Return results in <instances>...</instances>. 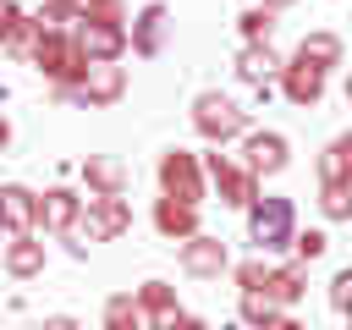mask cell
Masks as SVG:
<instances>
[{
  "mask_svg": "<svg viewBox=\"0 0 352 330\" xmlns=\"http://www.w3.org/2000/svg\"><path fill=\"white\" fill-rule=\"evenodd\" d=\"M28 55H33L38 72L55 82V94H72V88L82 82V72H88V55L77 50V33H72V28H38V38H33Z\"/></svg>",
  "mask_w": 352,
  "mask_h": 330,
  "instance_id": "6da1fadb",
  "label": "cell"
},
{
  "mask_svg": "<svg viewBox=\"0 0 352 330\" xmlns=\"http://www.w3.org/2000/svg\"><path fill=\"white\" fill-rule=\"evenodd\" d=\"M192 126H198V138H209L214 148H226L231 138H248V110H242L231 94L204 88V94L192 99Z\"/></svg>",
  "mask_w": 352,
  "mask_h": 330,
  "instance_id": "7a4b0ae2",
  "label": "cell"
},
{
  "mask_svg": "<svg viewBox=\"0 0 352 330\" xmlns=\"http://www.w3.org/2000/svg\"><path fill=\"white\" fill-rule=\"evenodd\" d=\"M248 236H253L258 253H280V248H292V236H297L292 198H253V204H248Z\"/></svg>",
  "mask_w": 352,
  "mask_h": 330,
  "instance_id": "3957f363",
  "label": "cell"
},
{
  "mask_svg": "<svg viewBox=\"0 0 352 330\" xmlns=\"http://www.w3.org/2000/svg\"><path fill=\"white\" fill-rule=\"evenodd\" d=\"M204 187H209V176H204V165H198V154H187V148H165L160 154V198H176V204H204Z\"/></svg>",
  "mask_w": 352,
  "mask_h": 330,
  "instance_id": "277c9868",
  "label": "cell"
},
{
  "mask_svg": "<svg viewBox=\"0 0 352 330\" xmlns=\"http://www.w3.org/2000/svg\"><path fill=\"white\" fill-rule=\"evenodd\" d=\"M204 176L214 182L220 204H231V209H248V204L258 198V176H253L236 154H226V148H214V154L204 160Z\"/></svg>",
  "mask_w": 352,
  "mask_h": 330,
  "instance_id": "5b68a950",
  "label": "cell"
},
{
  "mask_svg": "<svg viewBox=\"0 0 352 330\" xmlns=\"http://www.w3.org/2000/svg\"><path fill=\"white\" fill-rule=\"evenodd\" d=\"M72 33H77V50L88 55V66L121 60V55L132 50V33H126V22H99V16H82Z\"/></svg>",
  "mask_w": 352,
  "mask_h": 330,
  "instance_id": "8992f818",
  "label": "cell"
},
{
  "mask_svg": "<svg viewBox=\"0 0 352 330\" xmlns=\"http://www.w3.org/2000/svg\"><path fill=\"white\" fill-rule=\"evenodd\" d=\"M77 226H82L88 242H116L121 231H132V204L126 198H88Z\"/></svg>",
  "mask_w": 352,
  "mask_h": 330,
  "instance_id": "52a82bcc",
  "label": "cell"
},
{
  "mask_svg": "<svg viewBox=\"0 0 352 330\" xmlns=\"http://www.w3.org/2000/svg\"><path fill=\"white\" fill-rule=\"evenodd\" d=\"M121 94H126V66H121V60H104V66H88V72H82V82H77L66 99H77V104H94V110H99V104H116Z\"/></svg>",
  "mask_w": 352,
  "mask_h": 330,
  "instance_id": "ba28073f",
  "label": "cell"
},
{
  "mask_svg": "<svg viewBox=\"0 0 352 330\" xmlns=\"http://www.w3.org/2000/svg\"><path fill=\"white\" fill-rule=\"evenodd\" d=\"M242 165L264 182V176H280L286 165H292V143L280 138V132H248L242 138Z\"/></svg>",
  "mask_w": 352,
  "mask_h": 330,
  "instance_id": "9c48e42d",
  "label": "cell"
},
{
  "mask_svg": "<svg viewBox=\"0 0 352 330\" xmlns=\"http://www.w3.org/2000/svg\"><path fill=\"white\" fill-rule=\"evenodd\" d=\"M182 270H187V275H198V280H209V275H226V270H231V253H226V242H220V236L198 231V236H187V242H182Z\"/></svg>",
  "mask_w": 352,
  "mask_h": 330,
  "instance_id": "30bf717a",
  "label": "cell"
},
{
  "mask_svg": "<svg viewBox=\"0 0 352 330\" xmlns=\"http://www.w3.org/2000/svg\"><path fill=\"white\" fill-rule=\"evenodd\" d=\"M280 94H286L292 104H302V110H308V104H319V99H324V72L292 55V60H280Z\"/></svg>",
  "mask_w": 352,
  "mask_h": 330,
  "instance_id": "8fae6325",
  "label": "cell"
},
{
  "mask_svg": "<svg viewBox=\"0 0 352 330\" xmlns=\"http://www.w3.org/2000/svg\"><path fill=\"white\" fill-rule=\"evenodd\" d=\"M132 55H160L165 50V33H170V11L154 0V6H143L138 16H132Z\"/></svg>",
  "mask_w": 352,
  "mask_h": 330,
  "instance_id": "7c38bea8",
  "label": "cell"
},
{
  "mask_svg": "<svg viewBox=\"0 0 352 330\" xmlns=\"http://www.w3.org/2000/svg\"><path fill=\"white\" fill-rule=\"evenodd\" d=\"M82 182H88V198H121L126 192V165L116 154H88L82 160Z\"/></svg>",
  "mask_w": 352,
  "mask_h": 330,
  "instance_id": "4fadbf2b",
  "label": "cell"
},
{
  "mask_svg": "<svg viewBox=\"0 0 352 330\" xmlns=\"http://www.w3.org/2000/svg\"><path fill=\"white\" fill-rule=\"evenodd\" d=\"M77 220H82V198H77L72 187L38 192V226H44V231H77Z\"/></svg>",
  "mask_w": 352,
  "mask_h": 330,
  "instance_id": "5bb4252c",
  "label": "cell"
},
{
  "mask_svg": "<svg viewBox=\"0 0 352 330\" xmlns=\"http://www.w3.org/2000/svg\"><path fill=\"white\" fill-rule=\"evenodd\" d=\"M0 226L11 231V236H28L33 226H38V192H28V187H0Z\"/></svg>",
  "mask_w": 352,
  "mask_h": 330,
  "instance_id": "9a60e30c",
  "label": "cell"
},
{
  "mask_svg": "<svg viewBox=\"0 0 352 330\" xmlns=\"http://www.w3.org/2000/svg\"><path fill=\"white\" fill-rule=\"evenodd\" d=\"M154 231L165 242H187V236H198V209L176 204V198H154Z\"/></svg>",
  "mask_w": 352,
  "mask_h": 330,
  "instance_id": "2e32d148",
  "label": "cell"
},
{
  "mask_svg": "<svg viewBox=\"0 0 352 330\" xmlns=\"http://www.w3.org/2000/svg\"><path fill=\"white\" fill-rule=\"evenodd\" d=\"M6 270L16 275V280H33V275H44V242L28 231V236H11L6 242Z\"/></svg>",
  "mask_w": 352,
  "mask_h": 330,
  "instance_id": "e0dca14e",
  "label": "cell"
},
{
  "mask_svg": "<svg viewBox=\"0 0 352 330\" xmlns=\"http://www.w3.org/2000/svg\"><path fill=\"white\" fill-rule=\"evenodd\" d=\"M236 77L253 82V88H264L270 77H280V55H275L270 44H248V50L236 55Z\"/></svg>",
  "mask_w": 352,
  "mask_h": 330,
  "instance_id": "ac0fdd59",
  "label": "cell"
},
{
  "mask_svg": "<svg viewBox=\"0 0 352 330\" xmlns=\"http://www.w3.org/2000/svg\"><path fill=\"white\" fill-rule=\"evenodd\" d=\"M341 55H346V50H341V38H336V33H324V28H319V33H302V44H297V60L319 66L324 77H330V66H341Z\"/></svg>",
  "mask_w": 352,
  "mask_h": 330,
  "instance_id": "d6986e66",
  "label": "cell"
},
{
  "mask_svg": "<svg viewBox=\"0 0 352 330\" xmlns=\"http://www.w3.org/2000/svg\"><path fill=\"white\" fill-rule=\"evenodd\" d=\"M280 308H292V302H302V292H308V264H275L270 270V286H264Z\"/></svg>",
  "mask_w": 352,
  "mask_h": 330,
  "instance_id": "ffe728a7",
  "label": "cell"
},
{
  "mask_svg": "<svg viewBox=\"0 0 352 330\" xmlns=\"http://www.w3.org/2000/svg\"><path fill=\"white\" fill-rule=\"evenodd\" d=\"M33 38H38V22L28 11H16L11 0H0V44L6 50H33Z\"/></svg>",
  "mask_w": 352,
  "mask_h": 330,
  "instance_id": "44dd1931",
  "label": "cell"
},
{
  "mask_svg": "<svg viewBox=\"0 0 352 330\" xmlns=\"http://www.w3.org/2000/svg\"><path fill=\"white\" fill-rule=\"evenodd\" d=\"M132 297H138V308H143L154 324H160V319H170V314H182V308H176V286H170V280H143Z\"/></svg>",
  "mask_w": 352,
  "mask_h": 330,
  "instance_id": "7402d4cb",
  "label": "cell"
},
{
  "mask_svg": "<svg viewBox=\"0 0 352 330\" xmlns=\"http://www.w3.org/2000/svg\"><path fill=\"white\" fill-rule=\"evenodd\" d=\"M104 330H148V314L138 308L132 292H116V297L104 302Z\"/></svg>",
  "mask_w": 352,
  "mask_h": 330,
  "instance_id": "603a6c76",
  "label": "cell"
},
{
  "mask_svg": "<svg viewBox=\"0 0 352 330\" xmlns=\"http://www.w3.org/2000/svg\"><path fill=\"white\" fill-rule=\"evenodd\" d=\"M319 214L324 220H352V176L319 182Z\"/></svg>",
  "mask_w": 352,
  "mask_h": 330,
  "instance_id": "cb8c5ba5",
  "label": "cell"
},
{
  "mask_svg": "<svg viewBox=\"0 0 352 330\" xmlns=\"http://www.w3.org/2000/svg\"><path fill=\"white\" fill-rule=\"evenodd\" d=\"M280 314H286V308H280V302H275L270 292H242V319H248L253 330H270V324H275Z\"/></svg>",
  "mask_w": 352,
  "mask_h": 330,
  "instance_id": "d4e9b609",
  "label": "cell"
},
{
  "mask_svg": "<svg viewBox=\"0 0 352 330\" xmlns=\"http://www.w3.org/2000/svg\"><path fill=\"white\" fill-rule=\"evenodd\" d=\"M236 28H242L248 44H270V38H275V11H270V6H248V11L236 16Z\"/></svg>",
  "mask_w": 352,
  "mask_h": 330,
  "instance_id": "484cf974",
  "label": "cell"
},
{
  "mask_svg": "<svg viewBox=\"0 0 352 330\" xmlns=\"http://www.w3.org/2000/svg\"><path fill=\"white\" fill-rule=\"evenodd\" d=\"M270 270H275V264H264V258H242L231 275H236L242 292H264V286H270Z\"/></svg>",
  "mask_w": 352,
  "mask_h": 330,
  "instance_id": "4316f807",
  "label": "cell"
},
{
  "mask_svg": "<svg viewBox=\"0 0 352 330\" xmlns=\"http://www.w3.org/2000/svg\"><path fill=\"white\" fill-rule=\"evenodd\" d=\"M330 308L352 319V264H346V270H336V280H330Z\"/></svg>",
  "mask_w": 352,
  "mask_h": 330,
  "instance_id": "83f0119b",
  "label": "cell"
},
{
  "mask_svg": "<svg viewBox=\"0 0 352 330\" xmlns=\"http://www.w3.org/2000/svg\"><path fill=\"white\" fill-rule=\"evenodd\" d=\"M330 242H324V231H297L292 236V253H297V264H308V258H319Z\"/></svg>",
  "mask_w": 352,
  "mask_h": 330,
  "instance_id": "f1b7e54d",
  "label": "cell"
},
{
  "mask_svg": "<svg viewBox=\"0 0 352 330\" xmlns=\"http://www.w3.org/2000/svg\"><path fill=\"white\" fill-rule=\"evenodd\" d=\"M33 22H38V28H60V22H72V11H66V6H60V0H44V6H38V16H33Z\"/></svg>",
  "mask_w": 352,
  "mask_h": 330,
  "instance_id": "f546056e",
  "label": "cell"
},
{
  "mask_svg": "<svg viewBox=\"0 0 352 330\" xmlns=\"http://www.w3.org/2000/svg\"><path fill=\"white\" fill-rule=\"evenodd\" d=\"M160 330H209L198 314H170V319H160Z\"/></svg>",
  "mask_w": 352,
  "mask_h": 330,
  "instance_id": "4dcf8cb0",
  "label": "cell"
},
{
  "mask_svg": "<svg viewBox=\"0 0 352 330\" xmlns=\"http://www.w3.org/2000/svg\"><path fill=\"white\" fill-rule=\"evenodd\" d=\"M38 330H82V324H77V319H66V314H55V319H44Z\"/></svg>",
  "mask_w": 352,
  "mask_h": 330,
  "instance_id": "1f68e13d",
  "label": "cell"
},
{
  "mask_svg": "<svg viewBox=\"0 0 352 330\" xmlns=\"http://www.w3.org/2000/svg\"><path fill=\"white\" fill-rule=\"evenodd\" d=\"M270 330H308V324H302V319H292V314H280V319H275Z\"/></svg>",
  "mask_w": 352,
  "mask_h": 330,
  "instance_id": "d6a6232c",
  "label": "cell"
},
{
  "mask_svg": "<svg viewBox=\"0 0 352 330\" xmlns=\"http://www.w3.org/2000/svg\"><path fill=\"white\" fill-rule=\"evenodd\" d=\"M336 148H341V154L352 160V132H341V138H336Z\"/></svg>",
  "mask_w": 352,
  "mask_h": 330,
  "instance_id": "836d02e7",
  "label": "cell"
},
{
  "mask_svg": "<svg viewBox=\"0 0 352 330\" xmlns=\"http://www.w3.org/2000/svg\"><path fill=\"white\" fill-rule=\"evenodd\" d=\"M6 143H11V121L0 116V148H6Z\"/></svg>",
  "mask_w": 352,
  "mask_h": 330,
  "instance_id": "e575fe53",
  "label": "cell"
},
{
  "mask_svg": "<svg viewBox=\"0 0 352 330\" xmlns=\"http://www.w3.org/2000/svg\"><path fill=\"white\" fill-rule=\"evenodd\" d=\"M258 6H270V11H286V6H292V0H258Z\"/></svg>",
  "mask_w": 352,
  "mask_h": 330,
  "instance_id": "d590c367",
  "label": "cell"
},
{
  "mask_svg": "<svg viewBox=\"0 0 352 330\" xmlns=\"http://www.w3.org/2000/svg\"><path fill=\"white\" fill-rule=\"evenodd\" d=\"M346 104H352V72H346Z\"/></svg>",
  "mask_w": 352,
  "mask_h": 330,
  "instance_id": "8d00e7d4",
  "label": "cell"
},
{
  "mask_svg": "<svg viewBox=\"0 0 352 330\" xmlns=\"http://www.w3.org/2000/svg\"><path fill=\"white\" fill-rule=\"evenodd\" d=\"M346 330H352V324H346Z\"/></svg>",
  "mask_w": 352,
  "mask_h": 330,
  "instance_id": "74e56055",
  "label": "cell"
}]
</instances>
